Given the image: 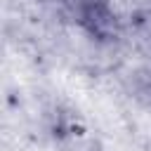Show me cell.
Here are the masks:
<instances>
[{
	"label": "cell",
	"mask_w": 151,
	"mask_h": 151,
	"mask_svg": "<svg viewBox=\"0 0 151 151\" xmlns=\"http://www.w3.org/2000/svg\"><path fill=\"white\" fill-rule=\"evenodd\" d=\"M80 24L90 35L99 40H111L116 35V19L106 5V0H78Z\"/></svg>",
	"instance_id": "cell-1"
}]
</instances>
